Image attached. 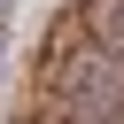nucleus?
Wrapping results in <instances>:
<instances>
[{"mask_svg":"<svg viewBox=\"0 0 124 124\" xmlns=\"http://www.w3.org/2000/svg\"><path fill=\"white\" fill-rule=\"evenodd\" d=\"M8 8H16V0H0V23H8Z\"/></svg>","mask_w":124,"mask_h":124,"instance_id":"1","label":"nucleus"},{"mask_svg":"<svg viewBox=\"0 0 124 124\" xmlns=\"http://www.w3.org/2000/svg\"><path fill=\"white\" fill-rule=\"evenodd\" d=\"M0 46H8V23H0Z\"/></svg>","mask_w":124,"mask_h":124,"instance_id":"2","label":"nucleus"}]
</instances>
